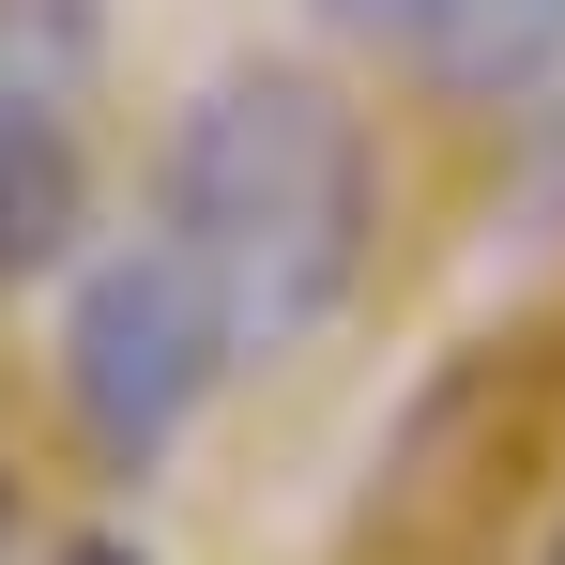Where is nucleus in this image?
Instances as JSON below:
<instances>
[{
	"instance_id": "nucleus-1",
	"label": "nucleus",
	"mask_w": 565,
	"mask_h": 565,
	"mask_svg": "<svg viewBox=\"0 0 565 565\" xmlns=\"http://www.w3.org/2000/svg\"><path fill=\"white\" fill-rule=\"evenodd\" d=\"M153 245L184 260L245 352L321 337L382 260V138L306 62H214L153 138Z\"/></svg>"
},
{
	"instance_id": "nucleus-2",
	"label": "nucleus",
	"mask_w": 565,
	"mask_h": 565,
	"mask_svg": "<svg viewBox=\"0 0 565 565\" xmlns=\"http://www.w3.org/2000/svg\"><path fill=\"white\" fill-rule=\"evenodd\" d=\"M245 367V337H230V306L138 230V245H107L93 276L62 290V413H77V444L107 473H153L184 444L199 413H214V382Z\"/></svg>"
},
{
	"instance_id": "nucleus-3",
	"label": "nucleus",
	"mask_w": 565,
	"mask_h": 565,
	"mask_svg": "<svg viewBox=\"0 0 565 565\" xmlns=\"http://www.w3.org/2000/svg\"><path fill=\"white\" fill-rule=\"evenodd\" d=\"M321 31H352L367 62L459 107H520L565 77V0H321Z\"/></svg>"
},
{
	"instance_id": "nucleus-4",
	"label": "nucleus",
	"mask_w": 565,
	"mask_h": 565,
	"mask_svg": "<svg viewBox=\"0 0 565 565\" xmlns=\"http://www.w3.org/2000/svg\"><path fill=\"white\" fill-rule=\"evenodd\" d=\"M62 77H77V15L0 0V260H31L62 214Z\"/></svg>"
},
{
	"instance_id": "nucleus-5",
	"label": "nucleus",
	"mask_w": 565,
	"mask_h": 565,
	"mask_svg": "<svg viewBox=\"0 0 565 565\" xmlns=\"http://www.w3.org/2000/svg\"><path fill=\"white\" fill-rule=\"evenodd\" d=\"M31 565H153L138 535H62V551H31Z\"/></svg>"
},
{
	"instance_id": "nucleus-6",
	"label": "nucleus",
	"mask_w": 565,
	"mask_h": 565,
	"mask_svg": "<svg viewBox=\"0 0 565 565\" xmlns=\"http://www.w3.org/2000/svg\"><path fill=\"white\" fill-rule=\"evenodd\" d=\"M0 565H15V473H0Z\"/></svg>"
},
{
	"instance_id": "nucleus-7",
	"label": "nucleus",
	"mask_w": 565,
	"mask_h": 565,
	"mask_svg": "<svg viewBox=\"0 0 565 565\" xmlns=\"http://www.w3.org/2000/svg\"><path fill=\"white\" fill-rule=\"evenodd\" d=\"M551 565H565V535H551Z\"/></svg>"
}]
</instances>
